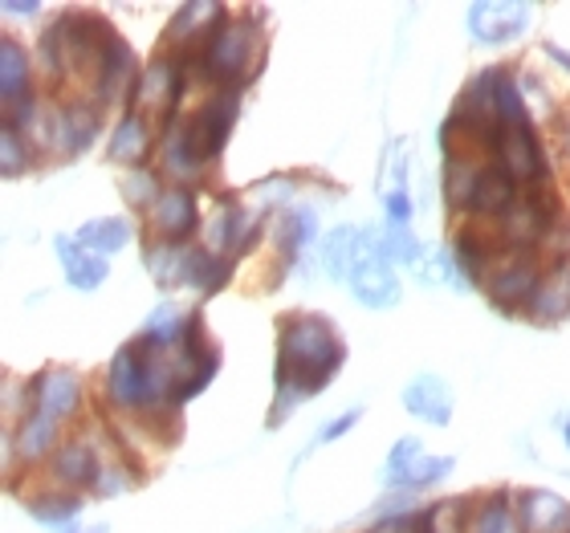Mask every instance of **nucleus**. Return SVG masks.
Masks as SVG:
<instances>
[{"label":"nucleus","instance_id":"f03ea898","mask_svg":"<svg viewBox=\"0 0 570 533\" xmlns=\"http://www.w3.org/2000/svg\"><path fill=\"white\" fill-rule=\"evenodd\" d=\"M542 277L547 273H542V265H538V257L530 249H501L485 269V277H481V285L493 297V306L505 309V314H518V309L530 306Z\"/></svg>","mask_w":570,"mask_h":533},{"label":"nucleus","instance_id":"7ed1b4c3","mask_svg":"<svg viewBox=\"0 0 570 533\" xmlns=\"http://www.w3.org/2000/svg\"><path fill=\"white\" fill-rule=\"evenodd\" d=\"M554 213H559V200L554 191L530 188L518 191V200L510 204V213L498 216V245L501 249H530L534 245H547V237L554 233Z\"/></svg>","mask_w":570,"mask_h":533},{"label":"nucleus","instance_id":"f257e3e1","mask_svg":"<svg viewBox=\"0 0 570 533\" xmlns=\"http://www.w3.org/2000/svg\"><path fill=\"white\" fill-rule=\"evenodd\" d=\"M343 358L346 346L331 326V318H322V314L282 318V334H277V403L269 424H282V412H294L297 399L318 395L334 379V371L343 367Z\"/></svg>","mask_w":570,"mask_h":533},{"label":"nucleus","instance_id":"9b49d317","mask_svg":"<svg viewBox=\"0 0 570 533\" xmlns=\"http://www.w3.org/2000/svg\"><path fill=\"white\" fill-rule=\"evenodd\" d=\"M98 139V110L86 102H66L53 110L49 119V147H58L61 155H82L90 142Z\"/></svg>","mask_w":570,"mask_h":533},{"label":"nucleus","instance_id":"f3484780","mask_svg":"<svg viewBox=\"0 0 570 533\" xmlns=\"http://www.w3.org/2000/svg\"><path fill=\"white\" fill-rule=\"evenodd\" d=\"M363 253H367V233H358V228H334L326 245H322V265L331 273L334 282H351L363 261Z\"/></svg>","mask_w":570,"mask_h":533},{"label":"nucleus","instance_id":"2eb2a0df","mask_svg":"<svg viewBox=\"0 0 570 533\" xmlns=\"http://www.w3.org/2000/svg\"><path fill=\"white\" fill-rule=\"evenodd\" d=\"M530 318L534 322H562L570 318V261H554V269L542 277L538 294L530 297Z\"/></svg>","mask_w":570,"mask_h":533},{"label":"nucleus","instance_id":"cd10ccee","mask_svg":"<svg viewBox=\"0 0 570 533\" xmlns=\"http://www.w3.org/2000/svg\"><path fill=\"white\" fill-rule=\"evenodd\" d=\"M58 424L61 420H53V415L33 412L21 424V432H17V452H21L24 461H37L41 452H49V444H53V436H58Z\"/></svg>","mask_w":570,"mask_h":533},{"label":"nucleus","instance_id":"473e14b6","mask_svg":"<svg viewBox=\"0 0 570 533\" xmlns=\"http://www.w3.org/2000/svg\"><path fill=\"white\" fill-rule=\"evenodd\" d=\"M424 456V444H420L416 436H404V440H395V448H392V456H387V485H395L400 476L412 468V464Z\"/></svg>","mask_w":570,"mask_h":533},{"label":"nucleus","instance_id":"ddd939ff","mask_svg":"<svg viewBox=\"0 0 570 533\" xmlns=\"http://www.w3.org/2000/svg\"><path fill=\"white\" fill-rule=\"evenodd\" d=\"M220 24H225V9L220 4H184L176 12V21H171V29H167V41L188 49L200 46V58H204V49H208V41L216 37Z\"/></svg>","mask_w":570,"mask_h":533},{"label":"nucleus","instance_id":"39448f33","mask_svg":"<svg viewBox=\"0 0 570 533\" xmlns=\"http://www.w3.org/2000/svg\"><path fill=\"white\" fill-rule=\"evenodd\" d=\"M179 98H184V70L171 58H159L142 70L139 86H135L131 110L139 119L167 122L179 110Z\"/></svg>","mask_w":570,"mask_h":533},{"label":"nucleus","instance_id":"6ab92c4d","mask_svg":"<svg viewBox=\"0 0 570 533\" xmlns=\"http://www.w3.org/2000/svg\"><path fill=\"white\" fill-rule=\"evenodd\" d=\"M159 167H164L171 179H196L204 171V159L200 151L188 142V131H184V122H176V127H167L164 135V147H159Z\"/></svg>","mask_w":570,"mask_h":533},{"label":"nucleus","instance_id":"393cba45","mask_svg":"<svg viewBox=\"0 0 570 533\" xmlns=\"http://www.w3.org/2000/svg\"><path fill=\"white\" fill-rule=\"evenodd\" d=\"M188 245H171V240H155V245H147V269H151V277L164 289H171V285L184 282V273H188Z\"/></svg>","mask_w":570,"mask_h":533},{"label":"nucleus","instance_id":"4c0bfd02","mask_svg":"<svg viewBox=\"0 0 570 533\" xmlns=\"http://www.w3.org/2000/svg\"><path fill=\"white\" fill-rule=\"evenodd\" d=\"M358 415H363V412H358V407H351V412H343V415H338V420H334V424L322 427V436H318V440H338V436H343V432H351V427L358 424Z\"/></svg>","mask_w":570,"mask_h":533},{"label":"nucleus","instance_id":"4468645a","mask_svg":"<svg viewBox=\"0 0 570 533\" xmlns=\"http://www.w3.org/2000/svg\"><path fill=\"white\" fill-rule=\"evenodd\" d=\"M404 407L428 424L444 427L452 420V395H449V383L436 379V375H420L404 387Z\"/></svg>","mask_w":570,"mask_h":533},{"label":"nucleus","instance_id":"9d476101","mask_svg":"<svg viewBox=\"0 0 570 533\" xmlns=\"http://www.w3.org/2000/svg\"><path fill=\"white\" fill-rule=\"evenodd\" d=\"M151 228L159 233V240H171V245H184V240L200 228V208H196V196L188 188H171L164 191L151 208Z\"/></svg>","mask_w":570,"mask_h":533},{"label":"nucleus","instance_id":"7c9ffc66","mask_svg":"<svg viewBox=\"0 0 570 533\" xmlns=\"http://www.w3.org/2000/svg\"><path fill=\"white\" fill-rule=\"evenodd\" d=\"M147 338H155V343L159 346H171L176 343V338H184V322H179V309L176 306H159L151 314V318H147Z\"/></svg>","mask_w":570,"mask_h":533},{"label":"nucleus","instance_id":"c85d7f7f","mask_svg":"<svg viewBox=\"0 0 570 533\" xmlns=\"http://www.w3.org/2000/svg\"><path fill=\"white\" fill-rule=\"evenodd\" d=\"M452 456H444V461H428V456H420L416 464H412V468H407L404 476H400V481H395L392 488H424V485H436L440 476H449L452 473Z\"/></svg>","mask_w":570,"mask_h":533},{"label":"nucleus","instance_id":"423d86ee","mask_svg":"<svg viewBox=\"0 0 570 533\" xmlns=\"http://www.w3.org/2000/svg\"><path fill=\"white\" fill-rule=\"evenodd\" d=\"M237 110H240V86H228L220 90L216 98H208L188 122H184V131H188V142L200 151V159L208 164L220 147L228 142V131H233V122H237Z\"/></svg>","mask_w":570,"mask_h":533},{"label":"nucleus","instance_id":"72a5a7b5","mask_svg":"<svg viewBox=\"0 0 570 533\" xmlns=\"http://www.w3.org/2000/svg\"><path fill=\"white\" fill-rule=\"evenodd\" d=\"M122 191H127V200L139 204V208H155V200L164 196V191H159V179H155V171H142V167L127 176Z\"/></svg>","mask_w":570,"mask_h":533},{"label":"nucleus","instance_id":"dca6fc26","mask_svg":"<svg viewBox=\"0 0 570 533\" xmlns=\"http://www.w3.org/2000/svg\"><path fill=\"white\" fill-rule=\"evenodd\" d=\"M513 184H518V179H513L501 164H485V167H481V179H476L473 200H469V213H476V216H505V213H510V204L518 200Z\"/></svg>","mask_w":570,"mask_h":533},{"label":"nucleus","instance_id":"b1692460","mask_svg":"<svg viewBox=\"0 0 570 533\" xmlns=\"http://www.w3.org/2000/svg\"><path fill=\"white\" fill-rule=\"evenodd\" d=\"M53 476L66 481V485H95V476H98L95 452L86 448V444H78V440L61 444V448L53 452Z\"/></svg>","mask_w":570,"mask_h":533},{"label":"nucleus","instance_id":"bb28decb","mask_svg":"<svg viewBox=\"0 0 570 533\" xmlns=\"http://www.w3.org/2000/svg\"><path fill=\"white\" fill-rule=\"evenodd\" d=\"M476 179H481V164H461V159H449L444 164V204L449 208H464L469 213V200L476 191Z\"/></svg>","mask_w":570,"mask_h":533},{"label":"nucleus","instance_id":"f704fd0d","mask_svg":"<svg viewBox=\"0 0 570 533\" xmlns=\"http://www.w3.org/2000/svg\"><path fill=\"white\" fill-rule=\"evenodd\" d=\"M21 167H29V147L17 131H4V176H17Z\"/></svg>","mask_w":570,"mask_h":533},{"label":"nucleus","instance_id":"c756f323","mask_svg":"<svg viewBox=\"0 0 570 533\" xmlns=\"http://www.w3.org/2000/svg\"><path fill=\"white\" fill-rule=\"evenodd\" d=\"M383 253H387V261L416 265L420 261V240L407 233V225H392L387 233H383Z\"/></svg>","mask_w":570,"mask_h":533},{"label":"nucleus","instance_id":"58836bf2","mask_svg":"<svg viewBox=\"0 0 570 533\" xmlns=\"http://www.w3.org/2000/svg\"><path fill=\"white\" fill-rule=\"evenodd\" d=\"M37 9H41V4H33V0H29V4H21V0H9V4H4L9 17H33Z\"/></svg>","mask_w":570,"mask_h":533},{"label":"nucleus","instance_id":"a211bd4d","mask_svg":"<svg viewBox=\"0 0 570 533\" xmlns=\"http://www.w3.org/2000/svg\"><path fill=\"white\" fill-rule=\"evenodd\" d=\"M58 257H61V265H66V277H70L73 289L90 294V289H98V285L107 282V273H110L107 257L86 253L73 237H58Z\"/></svg>","mask_w":570,"mask_h":533},{"label":"nucleus","instance_id":"c9c22d12","mask_svg":"<svg viewBox=\"0 0 570 533\" xmlns=\"http://www.w3.org/2000/svg\"><path fill=\"white\" fill-rule=\"evenodd\" d=\"M122 488H131V481H127V473H119V468H107V473L95 476L98 497H115V493H122Z\"/></svg>","mask_w":570,"mask_h":533},{"label":"nucleus","instance_id":"20e7f679","mask_svg":"<svg viewBox=\"0 0 570 533\" xmlns=\"http://www.w3.org/2000/svg\"><path fill=\"white\" fill-rule=\"evenodd\" d=\"M253 53H257V29L249 21H225L208 41V49H204L200 66L216 82L240 86L249 78V70H257Z\"/></svg>","mask_w":570,"mask_h":533},{"label":"nucleus","instance_id":"1a4fd4ad","mask_svg":"<svg viewBox=\"0 0 570 533\" xmlns=\"http://www.w3.org/2000/svg\"><path fill=\"white\" fill-rule=\"evenodd\" d=\"M525 21H530V4H513V0H485V4L469 9V29L485 46H501V41L518 37Z\"/></svg>","mask_w":570,"mask_h":533},{"label":"nucleus","instance_id":"a19ab883","mask_svg":"<svg viewBox=\"0 0 570 533\" xmlns=\"http://www.w3.org/2000/svg\"><path fill=\"white\" fill-rule=\"evenodd\" d=\"M567 444H570V424H567Z\"/></svg>","mask_w":570,"mask_h":533},{"label":"nucleus","instance_id":"2f4dec72","mask_svg":"<svg viewBox=\"0 0 570 533\" xmlns=\"http://www.w3.org/2000/svg\"><path fill=\"white\" fill-rule=\"evenodd\" d=\"M29 510H33V517L41 525H70L82 505H78L73 497H46V501H33Z\"/></svg>","mask_w":570,"mask_h":533},{"label":"nucleus","instance_id":"412c9836","mask_svg":"<svg viewBox=\"0 0 570 533\" xmlns=\"http://www.w3.org/2000/svg\"><path fill=\"white\" fill-rule=\"evenodd\" d=\"M570 522V505L559 497V493H530L522 501V525L530 533H559L562 525Z\"/></svg>","mask_w":570,"mask_h":533},{"label":"nucleus","instance_id":"4be33fe9","mask_svg":"<svg viewBox=\"0 0 570 533\" xmlns=\"http://www.w3.org/2000/svg\"><path fill=\"white\" fill-rule=\"evenodd\" d=\"M131 237H135L131 220H122V216H107V220H90V225H82L73 240H78L86 253L107 257V253H119Z\"/></svg>","mask_w":570,"mask_h":533},{"label":"nucleus","instance_id":"aec40b11","mask_svg":"<svg viewBox=\"0 0 570 533\" xmlns=\"http://www.w3.org/2000/svg\"><path fill=\"white\" fill-rule=\"evenodd\" d=\"M498 253L501 249H493V240H489L485 233H476V228H461V233L452 237V261H456V269H461L469 282H481Z\"/></svg>","mask_w":570,"mask_h":533},{"label":"nucleus","instance_id":"0eeeda50","mask_svg":"<svg viewBox=\"0 0 570 533\" xmlns=\"http://www.w3.org/2000/svg\"><path fill=\"white\" fill-rule=\"evenodd\" d=\"M351 294L371 309H387L400 302V277H395L387 253H383V237L367 233V253L358 261L355 277H351Z\"/></svg>","mask_w":570,"mask_h":533},{"label":"nucleus","instance_id":"e433bc0d","mask_svg":"<svg viewBox=\"0 0 570 533\" xmlns=\"http://www.w3.org/2000/svg\"><path fill=\"white\" fill-rule=\"evenodd\" d=\"M387 213H392V225H407V216H412V200H407L404 188L387 191Z\"/></svg>","mask_w":570,"mask_h":533},{"label":"nucleus","instance_id":"6e6552de","mask_svg":"<svg viewBox=\"0 0 570 533\" xmlns=\"http://www.w3.org/2000/svg\"><path fill=\"white\" fill-rule=\"evenodd\" d=\"M142 379H147V343L131 338L107 371V395L119 407H142Z\"/></svg>","mask_w":570,"mask_h":533},{"label":"nucleus","instance_id":"a878e982","mask_svg":"<svg viewBox=\"0 0 570 533\" xmlns=\"http://www.w3.org/2000/svg\"><path fill=\"white\" fill-rule=\"evenodd\" d=\"M464 533H522V522L513 517L510 493H493V497L469 517Z\"/></svg>","mask_w":570,"mask_h":533},{"label":"nucleus","instance_id":"f8f14e48","mask_svg":"<svg viewBox=\"0 0 570 533\" xmlns=\"http://www.w3.org/2000/svg\"><path fill=\"white\" fill-rule=\"evenodd\" d=\"M33 403L37 412L53 415V420H66V415H73V407H78V399H82V379L73 375V371H41L33 383Z\"/></svg>","mask_w":570,"mask_h":533},{"label":"nucleus","instance_id":"5701e85b","mask_svg":"<svg viewBox=\"0 0 570 533\" xmlns=\"http://www.w3.org/2000/svg\"><path fill=\"white\" fill-rule=\"evenodd\" d=\"M147 147H151V127H147V119H139L135 110L122 115V122L115 127V135H110V159H115V164H142Z\"/></svg>","mask_w":570,"mask_h":533},{"label":"nucleus","instance_id":"ea45409f","mask_svg":"<svg viewBox=\"0 0 570 533\" xmlns=\"http://www.w3.org/2000/svg\"><path fill=\"white\" fill-rule=\"evenodd\" d=\"M547 53H550V58H559V61H562V70H570V53H567V49H559V46H547Z\"/></svg>","mask_w":570,"mask_h":533}]
</instances>
